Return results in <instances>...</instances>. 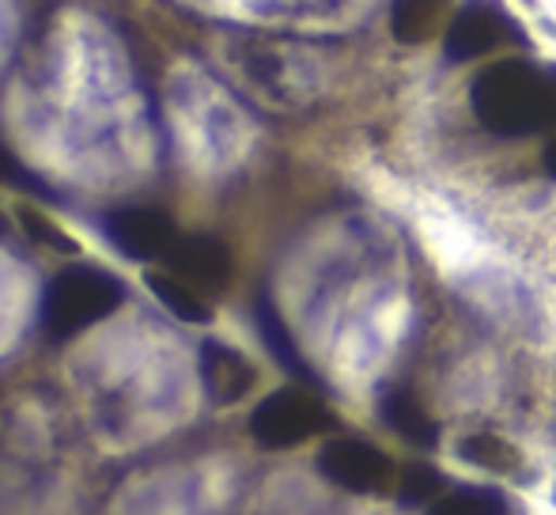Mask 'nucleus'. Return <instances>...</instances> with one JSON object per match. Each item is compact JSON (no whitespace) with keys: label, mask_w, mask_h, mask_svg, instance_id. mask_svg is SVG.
Returning <instances> with one entry per match:
<instances>
[{"label":"nucleus","mask_w":556,"mask_h":515,"mask_svg":"<svg viewBox=\"0 0 556 515\" xmlns=\"http://www.w3.org/2000/svg\"><path fill=\"white\" fill-rule=\"evenodd\" d=\"M473 114L500 137H530L553 129L549 73L530 61H500L473 80Z\"/></svg>","instance_id":"1"},{"label":"nucleus","mask_w":556,"mask_h":515,"mask_svg":"<svg viewBox=\"0 0 556 515\" xmlns=\"http://www.w3.org/2000/svg\"><path fill=\"white\" fill-rule=\"evenodd\" d=\"M125 300V285L96 265H73L58 273L42 296V326L50 338L65 341L114 315Z\"/></svg>","instance_id":"2"},{"label":"nucleus","mask_w":556,"mask_h":515,"mask_svg":"<svg viewBox=\"0 0 556 515\" xmlns=\"http://www.w3.org/2000/svg\"><path fill=\"white\" fill-rule=\"evenodd\" d=\"M330 425H333L330 410H326L315 394L295 390V387L269 394L254 410V417H250V432H254V440L262 443V448H273V451L295 448V443L326 432Z\"/></svg>","instance_id":"3"},{"label":"nucleus","mask_w":556,"mask_h":515,"mask_svg":"<svg viewBox=\"0 0 556 515\" xmlns=\"http://www.w3.org/2000/svg\"><path fill=\"white\" fill-rule=\"evenodd\" d=\"M507 42H522V30L500 0H466L446 27V58L451 61L484 58Z\"/></svg>","instance_id":"4"},{"label":"nucleus","mask_w":556,"mask_h":515,"mask_svg":"<svg viewBox=\"0 0 556 515\" xmlns=\"http://www.w3.org/2000/svg\"><path fill=\"white\" fill-rule=\"evenodd\" d=\"M318 470L326 481L349 493H387L394 486V463L364 440H333L318 451Z\"/></svg>","instance_id":"5"},{"label":"nucleus","mask_w":556,"mask_h":515,"mask_svg":"<svg viewBox=\"0 0 556 515\" xmlns=\"http://www.w3.org/2000/svg\"><path fill=\"white\" fill-rule=\"evenodd\" d=\"M106 236L114 239V247L132 262H148L160 258L175 247V224L160 209H117L106 216Z\"/></svg>","instance_id":"6"},{"label":"nucleus","mask_w":556,"mask_h":515,"mask_svg":"<svg viewBox=\"0 0 556 515\" xmlns=\"http://www.w3.org/2000/svg\"><path fill=\"white\" fill-rule=\"evenodd\" d=\"M167 265L193 288H205V292H220L231 277V254L220 239L213 236H186L175 239L167 254Z\"/></svg>","instance_id":"7"},{"label":"nucleus","mask_w":556,"mask_h":515,"mask_svg":"<svg viewBox=\"0 0 556 515\" xmlns=\"http://www.w3.org/2000/svg\"><path fill=\"white\" fill-rule=\"evenodd\" d=\"M254 379L257 372L250 368V361L239 349L224 346V341H205L201 346V384H205V394L216 405H231L239 398H247Z\"/></svg>","instance_id":"8"},{"label":"nucleus","mask_w":556,"mask_h":515,"mask_svg":"<svg viewBox=\"0 0 556 515\" xmlns=\"http://www.w3.org/2000/svg\"><path fill=\"white\" fill-rule=\"evenodd\" d=\"M254 318H257V334H262V341H265V349L273 353V361H277L285 372H292L295 379L318 387V376L311 372V364L303 361V353H300V346H295L292 330H288V323L280 318V311L273 307L269 296H262V300H257Z\"/></svg>","instance_id":"9"},{"label":"nucleus","mask_w":556,"mask_h":515,"mask_svg":"<svg viewBox=\"0 0 556 515\" xmlns=\"http://www.w3.org/2000/svg\"><path fill=\"white\" fill-rule=\"evenodd\" d=\"M382 420H387L402 440L417 443V448H435V440H440V428L428 417V410L402 387L382 398Z\"/></svg>","instance_id":"10"},{"label":"nucleus","mask_w":556,"mask_h":515,"mask_svg":"<svg viewBox=\"0 0 556 515\" xmlns=\"http://www.w3.org/2000/svg\"><path fill=\"white\" fill-rule=\"evenodd\" d=\"M446 0H394V12H390V30H394L397 42L417 46L432 35V27L440 23Z\"/></svg>","instance_id":"11"},{"label":"nucleus","mask_w":556,"mask_h":515,"mask_svg":"<svg viewBox=\"0 0 556 515\" xmlns=\"http://www.w3.org/2000/svg\"><path fill=\"white\" fill-rule=\"evenodd\" d=\"M148 288H152V296L163 303V307L170 311L175 318H182V323H208L213 318V311H208V303L201 300L198 292H193L186 280H175V277H163V273H152L148 277Z\"/></svg>","instance_id":"12"},{"label":"nucleus","mask_w":556,"mask_h":515,"mask_svg":"<svg viewBox=\"0 0 556 515\" xmlns=\"http://www.w3.org/2000/svg\"><path fill=\"white\" fill-rule=\"evenodd\" d=\"M511 504L500 489H484V486H469L458 493H446L432 504L428 515H507Z\"/></svg>","instance_id":"13"},{"label":"nucleus","mask_w":556,"mask_h":515,"mask_svg":"<svg viewBox=\"0 0 556 515\" xmlns=\"http://www.w3.org/2000/svg\"><path fill=\"white\" fill-rule=\"evenodd\" d=\"M446 489V478L435 466L428 463H409L397 478V504L402 508H425V504H435L440 493Z\"/></svg>","instance_id":"14"},{"label":"nucleus","mask_w":556,"mask_h":515,"mask_svg":"<svg viewBox=\"0 0 556 515\" xmlns=\"http://www.w3.org/2000/svg\"><path fill=\"white\" fill-rule=\"evenodd\" d=\"M462 459L473 463V466H481V470H496V474L515 470V466H519V455H515L511 443H504L500 436H489V432L469 436V440L462 443Z\"/></svg>","instance_id":"15"},{"label":"nucleus","mask_w":556,"mask_h":515,"mask_svg":"<svg viewBox=\"0 0 556 515\" xmlns=\"http://www.w3.org/2000/svg\"><path fill=\"white\" fill-rule=\"evenodd\" d=\"M23 228L30 231V236L38 239V243H46V247H58V251H76V243L65 236L61 228H53L50 221H42L38 213H30V209H23Z\"/></svg>","instance_id":"16"},{"label":"nucleus","mask_w":556,"mask_h":515,"mask_svg":"<svg viewBox=\"0 0 556 515\" xmlns=\"http://www.w3.org/2000/svg\"><path fill=\"white\" fill-rule=\"evenodd\" d=\"M549 73V111H553V129H556V65L545 68Z\"/></svg>","instance_id":"17"},{"label":"nucleus","mask_w":556,"mask_h":515,"mask_svg":"<svg viewBox=\"0 0 556 515\" xmlns=\"http://www.w3.org/2000/svg\"><path fill=\"white\" fill-rule=\"evenodd\" d=\"M542 163H545V171H549V175L556 178V140H553V145H549V148H545Z\"/></svg>","instance_id":"18"},{"label":"nucleus","mask_w":556,"mask_h":515,"mask_svg":"<svg viewBox=\"0 0 556 515\" xmlns=\"http://www.w3.org/2000/svg\"><path fill=\"white\" fill-rule=\"evenodd\" d=\"M0 231H4V224H0Z\"/></svg>","instance_id":"19"}]
</instances>
